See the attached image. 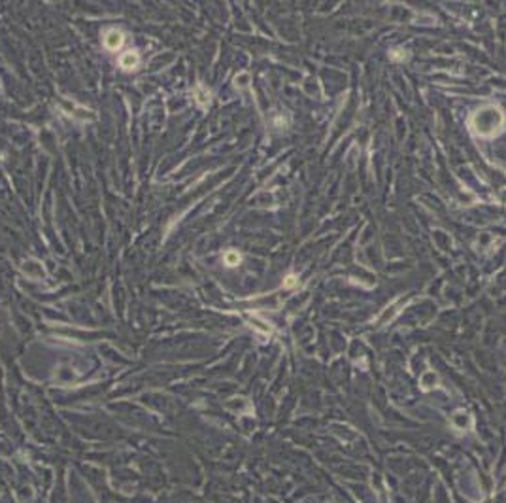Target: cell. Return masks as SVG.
<instances>
[{
    "label": "cell",
    "instance_id": "2",
    "mask_svg": "<svg viewBox=\"0 0 506 503\" xmlns=\"http://www.w3.org/2000/svg\"><path fill=\"white\" fill-rule=\"evenodd\" d=\"M119 64H121L123 70L131 72V70H134V68H138V64H140V55H138L136 51H127V53L121 55Z\"/></svg>",
    "mask_w": 506,
    "mask_h": 503
},
{
    "label": "cell",
    "instance_id": "1",
    "mask_svg": "<svg viewBox=\"0 0 506 503\" xmlns=\"http://www.w3.org/2000/svg\"><path fill=\"white\" fill-rule=\"evenodd\" d=\"M123 32L117 31V29H108L106 34H104V46L108 47L110 51H117L119 47L123 46Z\"/></svg>",
    "mask_w": 506,
    "mask_h": 503
},
{
    "label": "cell",
    "instance_id": "3",
    "mask_svg": "<svg viewBox=\"0 0 506 503\" xmlns=\"http://www.w3.org/2000/svg\"><path fill=\"white\" fill-rule=\"evenodd\" d=\"M225 263L229 265V267H234V265H238V263H240V254H238V252L229 250L225 254Z\"/></svg>",
    "mask_w": 506,
    "mask_h": 503
},
{
    "label": "cell",
    "instance_id": "4",
    "mask_svg": "<svg viewBox=\"0 0 506 503\" xmlns=\"http://www.w3.org/2000/svg\"><path fill=\"white\" fill-rule=\"evenodd\" d=\"M246 79H248V76H246V74H244L242 78H238V76H236V86H240V87L248 86V81H246Z\"/></svg>",
    "mask_w": 506,
    "mask_h": 503
}]
</instances>
